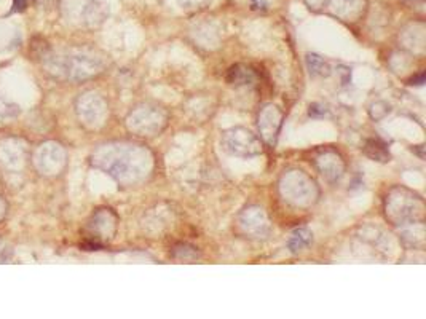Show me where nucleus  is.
I'll use <instances>...</instances> for the list:
<instances>
[{
  "instance_id": "obj_1",
  "label": "nucleus",
  "mask_w": 426,
  "mask_h": 319,
  "mask_svg": "<svg viewBox=\"0 0 426 319\" xmlns=\"http://www.w3.org/2000/svg\"><path fill=\"white\" fill-rule=\"evenodd\" d=\"M364 153L369 158L381 161V163L389 161V152H388L386 146L381 140H375V139L367 140V144L364 147Z\"/></svg>"
},
{
  "instance_id": "obj_2",
  "label": "nucleus",
  "mask_w": 426,
  "mask_h": 319,
  "mask_svg": "<svg viewBox=\"0 0 426 319\" xmlns=\"http://www.w3.org/2000/svg\"><path fill=\"white\" fill-rule=\"evenodd\" d=\"M308 241H310V238H305V239H303L302 232H297L296 235L292 236V239H291V247H292V251L302 249L305 244H308Z\"/></svg>"
},
{
  "instance_id": "obj_3",
  "label": "nucleus",
  "mask_w": 426,
  "mask_h": 319,
  "mask_svg": "<svg viewBox=\"0 0 426 319\" xmlns=\"http://www.w3.org/2000/svg\"><path fill=\"white\" fill-rule=\"evenodd\" d=\"M29 4V0H13V10L12 12H21L24 10Z\"/></svg>"
},
{
  "instance_id": "obj_4",
  "label": "nucleus",
  "mask_w": 426,
  "mask_h": 319,
  "mask_svg": "<svg viewBox=\"0 0 426 319\" xmlns=\"http://www.w3.org/2000/svg\"><path fill=\"white\" fill-rule=\"evenodd\" d=\"M254 4H256V5L259 7V5H262V0H254Z\"/></svg>"
}]
</instances>
